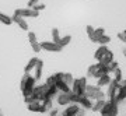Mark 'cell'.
Listing matches in <instances>:
<instances>
[{"label":"cell","instance_id":"cell-1","mask_svg":"<svg viewBox=\"0 0 126 116\" xmlns=\"http://www.w3.org/2000/svg\"><path fill=\"white\" fill-rule=\"evenodd\" d=\"M36 85V80L35 77L31 76L30 73H24L23 78H21V83H20V89L23 92V97H27V95H31L34 88Z\"/></svg>","mask_w":126,"mask_h":116},{"label":"cell","instance_id":"cell-2","mask_svg":"<svg viewBox=\"0 0 126 116\" xmlns=\"http://www.w3.org/2000/svg\"><path fill=\"white\" fill-rule=\"evenodd\" d=\"M86 97L91 99V101H97V99H105V92L99 88L98 85H90L87 84L86 87V92H84Z\"/></svg>","mask_w":126,"mask_h":116},{"label":"cell","instance_id":"cell-3","mask_svg":"<svg viewBox=\"0 0 126 116\" xmlns=\"http://www.w3.org/2000/svg\"><path fill=\"white\" fill-rule=\"evenodd\" d=\"M104 74H109L108 72V66L105 64H101V63H97V64H91L88 67V72H87V76L88 77H94V78H99Z\"/></svg>","mask_w":126,"mask_h":116},{"label":"cell","instance_id":"cell-4","mask_svg":"<svg viewBox=\"0 0 126 116\" xmlns=\"http://www.w3.org/2000/svg\"><path fill=\"white\" fill-rule=\"evenodd\" d=\"M86 87H87V78L86 77H80V78H74L72 84V92L77 97H81L86 92Z\"/></svg>","mask_w":126,"mask_h":116},{"label":"cell","instance_id":"cell-5","mask_svg":"<svg viewBox=\"0 0 126 116\" xmlns=\"http://www.w3.org/2000/svg\"><path fill=\"white\" fill-rule=\"evenodd\" d=\"M118 112H119V103L109 99L105 102L99 113H101V116H118Z\"/></svg>","mask_w":126,"mask_h":116},{"label":"cell","instance_id":"cell-6","mask_svg":"<svg viewBox=\"0 0 126 116\" xmlns=\"http://www.w3.org/2000/svg\"><path fill=\"white\" fill-rule=\"evenodd\" d=\"M56 98H58V103L60 106H67L70 103L76 102L77 95H74L73 92H59V95Z\"/></svg>","mask_w":126,"mask_h":116},{"label":"cell","instance_id":"cell-7","mask_svg":"<svg viewBox=\"0 0 126 116\" xmlns=\"http://www.w3.org/2000/svg\"><path fill=\"white\" fill-rule=\"evenodd\" d=\"M49 88V85L46 84H41V85H35V88L32 91V95H34V98L36 101H44L46 98V91Z\"/></svg>","mask_w":126,"mask_h":116},{"label":"cell","instance_id":"cell-8","mask_svg":"<svg viewBox=\"0 0 126 116\" xmlns=\"http://www.w3.org/2000/svg\"><path fill=\"white\" fill-rule=\"evenodd\" d=\"M41 48L44 50H46V52H52V53H58V52H60L63 49L60 45L53 42V41H42L41 42Z\"/></svg>","mask_w":126,"mask_h":116},{"label":"cell","instance_id":"cell-9","mask_svg":"<svg viewBox=\"0 0 126 116\" xmlns=\"http://www.w3.org/2000/svg\"><path fill=\"white\" fill-rule=\"evenodd\" d=\"M14 14H17V15H20V17H23V18H28V17L36 18L39 15V13L35 11L34 9H31V7H27V9H17L14 11Z\"/></svg>","mask_w":126,"mask_h":116},{"label":"cell","instance_id":"cell-10","mask_svg":"<svg viewBox=\"0 0 126 116\" xmlns=\"http://www.w3.org/2000/svg\"><path fill=\"white\" fill-rule=\"evenodd\" d=\"M121 83H118V81H115L112 78V81H111V84L108 85V92H107V95H108V98L111 99V101H113L115 99V97H116L118 91H119V88H121Z\"/></svg>","mask_w":126,"mask_h":116},{"label":"cell","instance_id":"cell-11","mask_svg":"<svg viewBox=\"0 0 126 116\" xmlns=\"http://www.w3.org/2000/svg\"><path fill=\"white\" fill-rule=\"evenodd\" d=\"M77 105H80L81 108H84V109H91L93 108V101H91L88 97H86V95H81V97H77L76 98V102Z\"/></svg>","mask_w":126,"mask_h":116},{"label":"cell","instance_id":"cell-12","mask_svg":"<svg viewBox=\"0 0 126 116\" xmlns=\"http://www.w3.org/2000/svg\"><path fill=\"white\" fill-rule=\"evenodd\" d=\"M11 20H13V22H16L23 31H28V22L25 21V18L20 17V15H17V14H13V15H11Z\"/></svg>","mask_w":126,"mask_h":116},{"label":"cell","instance_id":"cell-13","mask_svg":"<svg viewBox=\"0 0 126 116\" xmlns=\"http://www.w3.org/2000/svg\"><path fill=\"white\" fill-rule=\"evenodd\" d=\"M27 109L30 112H41V113H44V108H42V103L41 101H32V102L27 103Z\"/></svg>","mask_w":126,"mask_h":116},{"label":"cell","instance_id":"cell-14","mask_svg":"<svg viewBox=\"0 0 126 116\" xmlns=\"http://www.w3.org/2000/svg\"><path fill=\"white\" fill-rule=\"evenodd\" d=\"M111 81H112L111 74H104V76H101L99 78H97V85H98L99 88H102V87H108V85L111 84Z\"/></svg>","mask_w":126,"mask_h":116},{"label":"cell","instance_id":"cell-15","mask_svg":"<svg viewBox=\"0 0 126 116\" xmlns=\"http://www.w3.org/2000/svg\"><path fill=\"white\" fill-rule=\"evenodd\" d=\"M55 76L58 77V78H60V80H63L67 85H70V87H72L73 81H74V77H73L70 73H62V72H60V73H56Z\"/></svg>","mask_w":126,"mask_h":116},{"label":"cell","instance_id":"cell-16","mask_svg":"<svg viewBox=\"0 0 126 116\" xmlns=\"http://www.w3.org/2000/svg\"><path fill=\"white\" fill-rule=\"evenodd\" d=\"M56 88L59 89V92H72V87L67 85L63 80H60V78H58V81H56Z\"/></svg>","mask_w":126,"mask_h":116},{"label":"cell","instance_id":"cell-17","mask_svg":"<svg viewBox=\"0 0 126 116\" xmlns=\"http://www.w3.org/2000/svg\"><path fill=\"white\" fill-rule=\"evenodd\" d=\"M116 103H121L122 101H126V85H121V88H119V91H118L116 97H115V99H113Z\"/></svg>","mask_w":126,"mask_h":116},{"label":"cell","instance_id":"cell-18","mask_svg":"<svg viewBox=\"0 0 126 116\" xmlns=\"http://www.w3.org/2000/svg\"><path fill=\"white\" fill-rule=\"evenodd\" d=\"M108 46H107V45H101V46H99L98 49L95 50V53H94V58H95V60H97V62H99V60H101V59H102V56L105 53H107V52H108Z\"/></svg>","mask_w":126,"mask_h":116},{"label":"cell","instance_id":"cell-19","mask_svg":"<svg viewBox=\"0 0 126 116\" xmlns=\"http://www.w3.org/2000/svg\"><path fill=\"white\" fill-rule=\"evenodd\" d=\"M42 69H44V62L42 60H38V63H36L35 69H34V77H35V80H41V77H42Z\"/></svg>","mask_w":126,"mask_h":116},{"label":"cell","instance_id":"cell-20","mask_svg":"<svg viewBox=\"0 0 126 116\" xmlns=\"http://www.w3.org/2000/svg\"><path fill=\"white\" fill-rule=\"evenodd\" d=\"M38 60H39L38 58H31V59H30V60H28V63L25 64V67H24V73H31L32 70L35 69Z\"/></svg>","mask_w":126,"mask_h":116},{"label":"cell","instance_id":"cell-21","mask_svg":"<svg viewBox=\"0 0 126 116\" xmlns=\"http://www.w3.org/2000/svg\"><path fill=\"white\" fill-rule=\"evenodd\" d=\"M86 32H87V36H88V39H90L91 42H94V44L98 42L97 36H95V28L93 27V25H87V27H86Z\"/></svg>","mask_w":126,"mask_h":116},{"label":"cell","instance_id":"cell-22","mask_svg":"<svg viewBox=\"0 0 126 116\" xmlns=\"http://www.w3.org/2000/svg\"><path fill=\"white\" fill-rule=\"evenodd\" d=\"M111 62H113V52L112 50H108V52L102 56V59L99 60V63H101V64H105V66H108Z\"/></svg>","mask_w":126,"mask_h":116},{"label":"cell","instance_id":"cell-23","mask_svg":"<svg viewBox=\"0 0 126 116\" xmlns=\"http://www.w3.org/2000/svg\"><path fill=\"white\" fill-rule=\"evenodd\" d=\"M105 99H97V101H94L93 102V108H91V111L93 112H101V109L104 108V105H105Z\"/></svg>","mask_w":126,"mask_h":116},{"label":"cell","instance_id":"cell-24","mask_svg":"<svg viewBox=\"0 0 126 116\" xmlns=\"http://www.w3.org/2000/svg\"><path fill=\"white\" fill-rule=\"evenodd\" d=\"M59 95V89L56 87H49L48 91H46V98L45 99H53Z\"/></svg>","mask_w":126,"mask_h":116},{"label":"cell","instance_id":"cell-25","mask_svg":"<svg viewBox=\"0 0 126 116\" xmlns=\"http://www.w3.org/2000/svg\"><path fill=\"white\" fill-rule=\"evenodd\" d=\"M0 22L4 24V25H11V24H13V20H11L10 15H7V14H4V13L0 11Z\"/></svg>","mask_w":126,"mask_h":116},{"label":"cell","instance_id":"cell-26","mask_svg":"<svg viewBox=\"0 0 126 116\" xmlns=\"http://www.w3.org/2000/svg\"><path fill=\"white\" fill-rule=\"evenodd\" d=\"M70 42H72V36L70 35H63L62 38H60V41H59V45H60L62 48H64V46L70 45Z\"/></svg>","mask_w":126,"mask_h":116},{"label":"cell","instance_id":"cell-27","mask_svg":"<svg viewBox=\"0 0 126 116\" xmlns=\"http://www.w3.org/2000/svg\"><path fill=\"white\" fill-rule=\"evenodd\" d=\"M50 35H52V41L53 42H56V44H59V41H60V32H59L58 28H52V31H50Z\"/></svg>","mask_w":126,"mask_h":116},{"label":"cell","instance_id":"cell-28","mask_svg":"<svg viewBox=\"0 0 126 116\" xmlns=\"http://www.w3.org/2000/svg\"><path fill=\"white\" fill-rule=\"evenodd\" d=\"M109 42H111V36L107 35V34H104L102 36H99V38H98V42H97V44H99V45H108Z\"/></svg>","mask_w":126,"mask_h":116},{"label":"cell","instance_id":"cell-29","mask_svg":"<svg viewBox=\"0 0 126 116\" xmlns=\"http://www.w3.org/2000/svg\"><path fill=\"white\" fill-rule=\"evenodd\" d=\"M113 80L118 81V83H122V80H123V76H122V70L118 67L116 70L113 72Z\"/></svg>","mask_w":126,"mask_h":116},{"label":"cell","instance_id":"cell-30","mask_svg":"<svg viewBox=\"0 0 126 116\" xmlns=\"http://www.w3.org/2000/svg\"><path fill=\"white\" fill-rule=\"evenodd\" d=\"M31 49L34 50V53H39L41 52V49H42V48H41V42H38V41H35V42H31Z\"/></svg>","mask_w":126,"mask_h":116},{"label":"cell","instance_id":"cell-31","mask_svg":"<svg viewBox=\"0 0 126 116\" xmlns=\"http://www.w3.org/2000/svg\"><path fill=\"white\" fill-rule=\"evenodd\" d=\"M56 81H58L56 76H55V74H52V76H49L48 78H46V84L49 85V87H56Z\"/></svg>","mask_w":126,"mask_h":116},{"label":"cell","instance_id":"cell-32","mask_svg":"<svg viewBox=\"0 0 126 116\" xmlns=\"http://www.w3.org/2000/svg\"><path fill=\"white\" fill-rule=\"evenodd\" d=\"M118 67H119V64H118V62H115V60L109 63V64H108V72H109V74L115 72V70H116Z\"/></svg>","mask_w":126,"mask_h":116},{"label":"cell","instance_id":"cell-33","mask_svg":"<svg viewBox=\"0 0 126 116\" xmlns=\"http://www.w3.org/2000/svg\"><path fill=\"white\" fill-rule=\"evenodd\" d=\"M104 34H105V29H104L102 27H99V28H95V36H97V39H98L99 36H102Z\"/></svg>","mask_w":126,"mask_h":116},{"label":"cell","instance_id":"cell-34","mask_svg":"<svg viewBox=\"0 0 126 116\" xmlns=\"http://www.w3.org/2000/svg\"><path fill=\"white\" fill-rule=\"evenodd\" d=\"M45 7H46L45 4H42V3H38V4H35L34 7H32V9L35 10V11H38V13H41L42 10H45Z\"/></svg>","mask_w":126,"mask_h":116},{"label":"cell","instance_id":"cell-35","mask_svg":"<svg viewBox=\"0 0 126 116\" xmlns=\"http://www.w3.org/2000/svg\"><path fill=\"white\" fill-rule=\"evenodd\" d=\"M28 41H30V44H31V42H35V41H38L36 39V34L35 32H28Z\"/></svg>","mask_w":126,"mask_h":116},{"label":"cell","instance_id":"cell-36","mask_svg":"<svg viewBox=\"0 0 126 116\" xmlns=\"http://www.w3.org/2000/svg\"><path fill=\"white\" fill-rule=\"evenodd\" d=\"M116 36H118V39H119V41H122L123 44H126V34H125V32H118Z\"/></svg>","mask_w":126,"mask_h":116},{"label":"cell","instance_id":"cell-37","mask_svg":"<svg viewBox=\"0 0 126 116\" xmlns=\"http://www.w3.org/2000/svg\"><path fill=\"white\" fill-rule=\"evenodd\" d=\"M38 3H41V0H28V7H34L35 4H38Z\"/></svg>","mask_w":126,"mask_h":116},{"label":"cell","instance_id":"cell-38","mask_svg":"<svg viewBox=\"0 0 126 116\" xmlns=\"http://www.w3.org/2000/svg\"><path fill=\"white\" fill-rule=\"evenodd\" d=\"M76 116H86V109L84 108H79V111H77V113H76Z\"/></svg>","mask_w":126,"mask_h":116},{"label":"cell","instance_id":"cell-39","mask_svg":"<svg viewBox=\"0 0 126 116\" xmlns=\"http://www.w3.org/2000/svg\"><path fill=\"white\" fill-rule=\"evenodd\" d=\"M49 116H59V111H58V109H50V111H49Z\"/></svg>","mask_w":126,"mask_h":116},{"label":"cell","instance_id":"cell-40","mask_svg":"<svg viewBox=\"0 0 126 116\" xmlns=\"http://www.w3.org/2000/svg\"><path fill=\"white\" fill-rule=\"evenodd\" d=\"M0 116H3V112H1V109H0Z\"/></svg>","mask_w":126,"mask_h":116},{"label":"cell","instance_id":"cell-41","mask_svg":"<svg viewBox=\"0 0 126 116\" xmlns=\"http://www.w3.org/2000/svg\"><path fill=\"white\" fill-rule=\"evenodd\" d=\"M123 55H125V58H126V53H125V52H123Z\"/></svg>","mask_w":126,"mask_h":116},{"label":"cell","instance_id":"cell-42","mask_svg":"<svg viewBox=\"0 0 126 116\" xmlns=\"http://www.w3.org/2000/svg\"><path fill=\"white\" fill-rule=\"evenodd\" d=\"M123 52H125V53H126V49H125V50H123Z\"/></svg>","mask_w":126,"mask_h":116},{"label":"cell","instance_id":"cell-43","mask_svg":"<svg viewBox=\"0 0 126 116\" xmlns=\"http://www.w3.org/2000/svg\"><path fill=\"white\" fill-rule=\"evenodd\" d=\"M123 32H125V34H126V29H125V31H123Z\"/></svg>","mask_w":126,"mask_h":116},{"label":"cell","instance_id":"cell-44","mask_svg":"<svg viewBox=\"0 0 126 116\" xmlns=\"http://www.w3.org/2000/svg\"><path fill=\"white\" fill-rule=\"evenodd\" d=\"M125 85H126V80H125Z\"/></svg>","mask_w":126,"mask_h":116}]
</instances>
